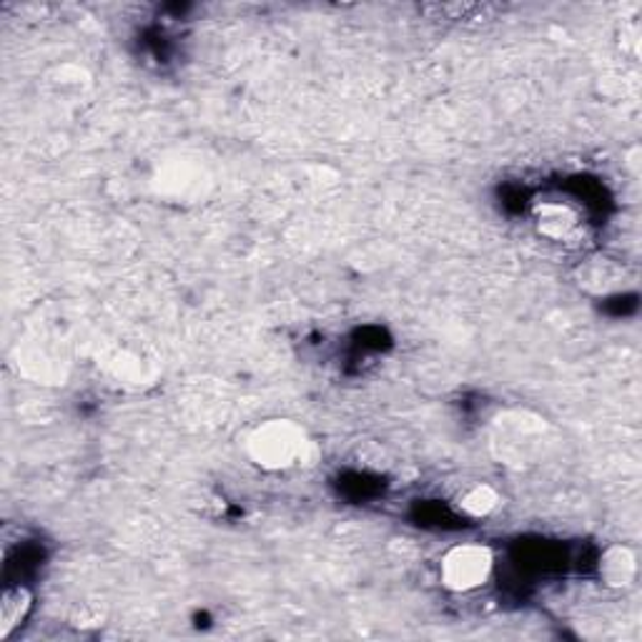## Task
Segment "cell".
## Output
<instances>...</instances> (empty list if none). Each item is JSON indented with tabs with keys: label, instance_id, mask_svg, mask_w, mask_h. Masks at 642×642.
<instances>
[{
	"label": "cell",
	"instance_id": "1",
	"mask_svg": "<svg viewBox=\"0 0 642 642\" xmlns=\"http://www.w3.org/2000/svg\"><path fill=\"white\" fill-rule=\"evenodd\" d=\"M555 435L550 421L527 410L500 412L490 425L492 457L509 469H527L547 457Z\"/></svg>",
	"mask_w": 642,
	"mask_h": 642
},
{
	"label": "cell",
	"instance_id": "2",
	"mask_svg": "<svg viewBox=\"0 0 642 642\" xmlns=\"http://www.w3.org/2000/svg\"><path fill=\"white\" fill-rule=\"evenodd\" d=\"M309 437L297 421L266 419L247 437V454L264 473H284L306 457Z\"/></svg>",
	"mask_w": 642,
	"mask_h": 642
},
{
	"label": "cell",
	"instance_id": "3",
	"mask_svg": "<svg viewBox=\"0 0 642 642\" xmlns=\"http://www.w3.org/2000/svg\"><path fill=\"white\" fill-rule=\"evenodd\" d=\"M105 372L111 374L118 385L126 387H149L153 385V379L159 377L161 372V362L159 354L153 352V347L143 339H118L113 341V347L109 349L103 360Z\"/></svg>",
	"mask_w": 642,
	"mask_h": 642
},
{
	"label": "cell",
	"instance_id": "4",
	"mask_svg": "<svg viewBox=\"0 0 642 642\" xmlns=\"http://www.w3.org/2000/svg\"><path fill=\"white\" fill-rule=\"evenodd\" d=\"M494 555L484 544H457L440 563L442 584L450 592H475L490 582Z\"/></svg>",
	"mask_w": 642,
	"mask_h": 642
},
{
	"label": "cell",
	"instance_id": "5",
	"mask_svg": "<svg viewBox=\"0 0 642 642\" xmlns=\"http://www.w3.org/2000/svg\"><path fill=\"white\" fill-rule=\"evenodd\" d=\"M156 189L174 201H199L206 197L209 176L197 161L176 159L159 168Z\"/></svg>",
	"mask_w": 642,
	"mask_h": 642
},
{
	"label": "cell",
	"instance_id": "6",
	"mask_svg": "<svg viewBox=\"0 0 642 642\" xmlns=\"http://www.w3.org/2000/svg\"><path fill=\"white\" fill-rule=\"evenodd\" d=\"M597 577L609 590L630 588L638 577L635 552L625 544H609L597 559Z\"/></svg>",
	"mask_w": 642,
	"mask_h": 642
},
{
	"label": "cell",
	"instance_id": "7",
	"mask_svg": "<svg viewBox=\"0 0 642 642\" xmlns=\"http://www.w3.org/2000/svg\"><path fill=\"white\" fill-rule=\"evenodd\" d=\"M577 224H580V216H577V211L572 206H567V203L544 201L534 206V226H538L542 237L555 241L567 239L577 229Z\"/></svg>",
	"mask_w": 642,
	"mask_h": 642
},
{
	"label": "cell",
	"instance_id": "8",
	"mask_svg": "<svg viewBox=\"0 0 642 642\" xmlns=\"http://www.w3.org/2000/svg\"><path fill=\"white\" fill-rule=\"evenodd\" d=\"M43 80L61 99H78V96H86L91 91L93 86V76L88 73V68L78 66V63H59V66H53L46 73Z\"/></svg>",
	"mask_w": 642,
	"mask_h": 642
},
{
	"label": "cell",
	"instance_id": "9",
	"mask_svg": "<svg viewBox=\"0 0 642 642\" xmlns=\"http://www.w3.org/2000/svg\"><path fill=\"white\" fill-rule=\"evenodd\" d=\"M30 609H34V592L23 584L8 588L0 600V640L11 638L28 620Z\"/></svg>",
	"mask_w": 642,
	"mask_h": 642
},
{
	"label": "cell",
	"instance_id": "10",
	"mask_svg": "<svg viewBox=\"0 0 642 642\" xmlns=\"http://www.w3.org/2000/svg\"><path fill=\"white\" fill-rule=\"evenodd\" d=\"M500 492L494 490L492 484H475L469 487L467 492H462L457 498V509L462 512L465 517H473V519H484L490 517L494 509L500 507Z\"/></svg>",
	"mask_w": 642,
	"mask_h": 642
},
{
	"label": "cell",
	"instance_id": "11",
	"mask_svg": "<svg viewBox=\"0 0 642 642\" xmlns=\"http://www.w3.org/2000/svg\"><path fill=\"white\" fill-rule=\"evenodd\" d=\"M73 625H76V628H84V630H88V628H99V625H103L101 620H103V613H101V607L99 605H93V603H88V605H84L78 609L76 613V617H73Z\"/></svg>",
	"mask_w": 642,
	"mask_h": 642
}]
</instances>
